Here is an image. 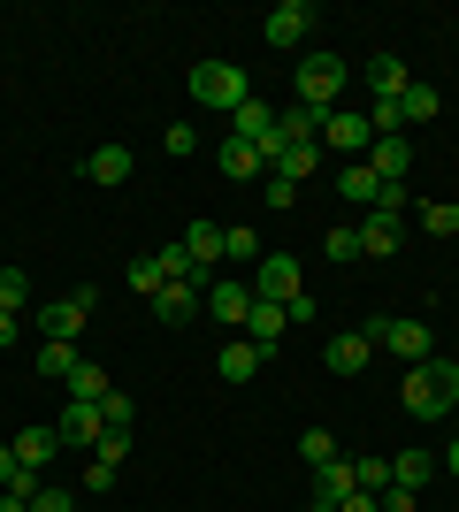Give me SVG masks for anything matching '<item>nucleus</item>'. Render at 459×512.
I'll return each mask as SVG.
<instances>
[{"mask_svg":"<svg viewBox=\"0 0 459 512\" xmlns=\"http://www.w3.org/2000/svg\"><path fill=\"white\" fill-rule=\"evenodd\" d=\"M176 245L192 253V268H199V276H215V268H222V222H192V230L176 237Z\"/></svg>","mask_w":459,"mask_h":512,"instance_id":"obj_18","label":"nucleus"},{"mask_svg":"<svg viewBox=\"0 0 459 512\" xmlns=\"http://www.w3.org/2000/svg\"><path fill=\"white\" fill-rule=\"evenodd\" d=\"M429 474H437V451H398V459H391V490H414L421 497Z\"/></svg>","mask_w":459,"mask_h":512,"instance_id":"obj_23","label":"nucleus"},{"mask_svg":"<svg viewBox=\"0 0 459 512\" xmlns=\"http://www.w3.org/2000/svg\"><path fill=\"white\" fill-rule=\"evenodd\" d=\"M131 169H138L131 146H92L85 153V176H92V184H131Z\"/></svg>","mask_w":459,"mask_h":512,"instance_id":"obj_20","label":"nucleus"},{"mask_svg":"<svg viewBox=\"0 0 459 512\" xmlns=\"http://www.w3.org/2000/svg\"><path fill=\"white\" fill-rule=\"evenodd\" d=\"M54 436H62V444H100V406H77V398H69L62 406V421H54Z\"/></svg>","mask_w":459,"mask_h":512,"instance_id":"obj_22","label":"nucleus"},{"mask_svg":"<svg viewBox=\"0 0 459 512\" xmlns=\"http://www.w3.org/2000/svg\"><path fill=\"white\" fill-rule=\"evenodd\" d=\"M153 314L169 321V329H184V321L207 314V291H192V283H161V291H153Z\"/></svg>","mask_w":459,"mask_h":512,"instance_id":"obj_13","label":"nucleus"},{"mask_svg":"<svg viewBox=\"0 0 459 512\" xmlns=\"http://www.w3.org/2000/svg\"><path fill=\"white\" fill-rule=\"evenodd\" d=\"M261 199H268V207H276V214H291V207H299V184L268 169V176H261Z\"/></svg>","mask_w":459,"mask_h":512,"instance_id":"obj_34","label":"nucleus"},{"mask_svg":"<svg viewBox=\"0 0 459 512\" xmlns=\"http://www.w3.org/2000/svg\"><path fill=\"white\" fill-rule=\"evenodd\" d=\"M131 421H138L131 390H108V398H100V428H115V436H131Z\"/></svg>","mask_w":459,"mask_h":512,"instance_id":"obj_31","label":"nucleus"},{"mask_svg":"<svg viewBox=\"0 0 459 512\" xmlns=\"http://www.w3.org/2000/svg\"><path fill=\"white\" fill-rule=\"evenodd\" d=\"M0 512H31V497H16V490H0Z\"/></svg>","mask_w":459,"mask_h":512,"instance_id":"obj_43","label":"nucleus"},{"mask_svg":"<svg viewBox=\"0 0 459 512\" xmlns=\"http://www.w3.org/2000/svg\"><path fill=\"white\" fill-rule=\"evenodd\" d=\"M368 360H375L368 329H345V337H329V344H322V367H329V375H360Z\"/></svg>","mask_w":459,"mask_h":512,"instance_id":"obj_14","label":"nucleus"},{"mask_svg":"<svg viewBox=\"0 0 459 512\" xmlns=\"http://www.w3.org/2000/svg\"><path fill=\"white\" fill-rule=\"evenodd\" d=\"M352 490H360V474H352V459H329V467L314 474V497H306V505H322V512H337V505H345Z\"/></svg>","mask_w":459,"mask_h":512,"instance_id":"obj_15","label":"nucleus"},{"mask_svg":"<svg viewBox=\"0 0 459 512\" xmlns=\"http://www.w3.org/2000/svg\"><path fill=\"white\" fill-rule=\"evenodd\" d=\"M398 115H406V130L437 123V115H444V92H437V85H406V100H398Z\"/></svg>","mask_w":459,"mask_h":512,"instance_id":"obj_26","label":"nucleus"},{"mask_svg":"<svg viewBox=\"0 0 459 512\" xmlns=\"http://www.w3.org/2000/svg\"><path fill=\"white\" fill-rule=\"evenodd\" d=\"M16 337H23V314H0V352H8Z\"/></svg>","mask_w":459,"mask_h":512,"instance_id":"obj_40","label":"nucleus"},{"mask_svg":"<svg viewBox=\"0 0 459 512\" xmlns=\"http://www.w3.org/2000/svg\"><path fill=\"white\" fill-rule=\"evenodd\" d=\"M54 451H62V436H54V428H23V436H16V467L46 474V459H54Z\"/></svg>","mask_w":459,"mask_h":512,"instance_id":"obj_24","label":"nucleus"},{"mask_svg":"<svg viewBox=\"0 0 459 512\" xmlns=\"http://www.w3.org/2000/svg\"><path fill=\"white\" fill-rule=\"evenodd\" d=\"M337 512H383V497H368V490H352V497H345V505H337Z\"/></svg>","mask_w":459,"mask_h":512,"instance_id":"obj_39","label":"nucleus"},{"mask_svg":"<svg viewBox=\"0 0 459 512\" xmlns=\"http://www.w3.org/2000/svg\"><path fill=\"white\" fill-rule=\"evenodd\" d=\"M360 77H368V100H406V85H414L398 54H368V69H360Z\"/></svg>","mask_w":459,"mask_h":512,"instance_id":"obj_16","label":"nucleus"},{"mask_svg":"<svg viewBox=\"0 0 459 512\" xmlns=\"http://www.w3.org/2000/svg\"><path fill=\"white\" fill-rule=\"evenodd\" d=\"M352 230H360V260H391V253H398V237H406V214L368 207V222H352Z\"/></svg>","mask_w":459,"mask_h":512,"instance_id":"obj_8","label":"nucleus"},{"mask_svg":"<svg viewBox=\"0 0 459 512\" xmlns=\"http://www.w3.org/2000/svg\"><path fill=\"white\" fill-rule=\"evenodd\" d=\"M31 306V276L23 268H0V314H23Z\"/></svg>","mask_w":459,"mask_h":512,"instance_id":"obj_32","label":"nucleus"},{"mask_svg":"<svg viewBox=\"0 0 459 512\" xmlns=\"http://www.w3.org/2000/svg\"><path fill=\"white\" fill-rule=\"evenodd\" d=\"M437 467H444V474H452V482H459V436H452V444H444V459H437Z\"/></svg>","mask_w":459,"mask_h":512,"instance_id":"obj_42","label":"nucleus"},{"mask_svg":"<svg viewBox=\"0 0 459 512\" xmlns=\"http://www.w3.org/2000/svg\"><path fill=\"white\" fill-rule=\"evenodd\" d=\"M245 283H253V299H268V306H291V299L306 291V283H299V260H291V253H261Z\"/></svg>","mask_w":459,"mask_h":512,"instance_id":"obj_5","label":"nucleus"},{"mask_svg":"<svg viewBox=\"0 0 459 512\" xmlns=\"http://www.w3.org/2000/svg\"><path fill=\"white\" fill-rule=\"evenodd\" d=\"M284 329H291V314H284V306H268V299H253V314H245V337H253V344H261V352H268V344L284 337Z\"/></svg>","mask_w":459,"mask_h":512,"instance_id":"obj_25","label":"nucleus"},{"mask_svg":"<svg viewBox=\"0 0 459 512\" xmlns=\"http://www.w3.org/2000/svg\"><path fill=\"white\" fill-rule=\"evenodd\" d=\"M253 260H261V237L245 230V222H230L222 230V268H253Z\"/></svg>","mask_w":459,"mask_h":512,"instance_id":"obj_28","label":"nucleus"},{"mask_svg":"<svg viewBox=\"0 0 459 512\" xmlns=\"http://www.w3.org/2000/svg\"><path fill=\"white\" fill-rule=\"evenodd\" d=\"M62 390H69V398H77V406H100V398H108L115 383H108V367H92V360H85V367H77V375H69Z\"/></svg>","mask_w":459,"mask_h":512,"instance_id":"obj_29","label":"nucleus"},{"mask_svg":"<svg viewBox=\"0 0 459 512\" xmlns=\"http://www.w3.org/2000/svg\"><path fill=\"white\" fill-rule=\"evenodd\" d=\"M85 314L92 306H77V299H46V314H39V329L54 344H77V329H85Z\"/></svg>","mask_w":459,"mask_h":512,"instance_id":"obj_21","label":"nucleus"},{"mask_svg":"<svg viewBox=\"0 0 459 512\" xmlns=\"http://www.w3.org/2000/svg\"><path fill=\"white\" fill-rule=\"evenodd\" d=\"M337 199H345V207H375V199H383V176H375L368 161H345V169H337Z\"/></svg>","mask_w":459,"mask_h":512,"instance_id":"obj_19","label":"nucleus"},{"mask_svg":"<svg viewBox=\"0 0 459 512\" xmlns=\"http://www.w3.org/2000/svg\"><path fill=\"white\" fill-rule=\"evenodd\" d=\"M345 77H352L345 54H306L299 77H291V100H306V107H322V115H329V107H337V92H345Z\"/></svg>","mask_w":459,"mask_h":512,"instance_id":"obj_3","label":"nucleus"},{"mask_svg":"<svg viewBox=\"0 0 459 512\" xmlns=\"http://www.w3.org/2000/svg\"><path fill=\"white\" fill-rule=\"evenodd\" d=\"M368 169L383 176V184H406V169H414V130H398V138H375V146H368Z\"/></svg>","mask_w":459,"mask_h":512,"instance_id":"obj_10","label":"nucleus"},{"mask_svg":"<svg viewBox=\"0 0 459 512\" xmlns=\"http://www.w3.org/2000/svg\"><path fill=\"white\" fill-rule=\"evenodd\" d=\"M452 360H459V344H452Z\"/></svg>","mask_w":459,"mask_h":512,"instance_id":"obj_44","label":"nucleus"},{"mask_svg":"<svg viewBox=\"0 0 459 512\" xmlns=\"http://www.w3.org/2000/svg\"><path fill=\"white\" fill-rule=\"evenodd\" d=\"M398 398H406V413H414V421H444V413L459 406V360H421V367H406Z\"/></svg>","mask_w":459,"mask_h":512,"instance_id":"obj_1","label":"nucleus"},{"mask_svg":"<svg viewBox=\"0 0 459 512\" xmlns=\"http://www.w3.org/2000/svg\"><path fill=\"white\" fill-rule=\"evenodd\" d=\"M207 314H215L222 329H245V314H253V283H245V276L207 283Z\"/></svg>","mask_w":459,"mask_h":512,"instance_id":"obj_9","label":"nucleus"},{"mask_svg":"<svg viewBox=\"0 0 459 512\" xmlns=\"http://www.w3.org/2000/svg\"><path fill=\"white\" fill-rule=\"evenodd\" d=\"M31 512H77V490H54V482H39V497H31Z\"/></svg>","mask_w":459,"mask_h":512,"instance_id":"obj_37","label":"nucleus"},{"mask_svg":"<svg viewBox=\"0 0 459 512\" xmlns=\"http://www.w3.org/2000/svg\"><path fill=\"white\" fill-rule=\"evenodd\" d=\"M322 146H337L345 161H368L375 123H368V115H352V107H329V115H322Z\"/></svg>","mask_w":459,"mask_h":512,"instance_id":"obj_6","label":"nucleus"},{"mask_svg":"<svg viewBox=\"0 0 459 512\" xmlns=\"http://www.w3.org/2000/svg\"><path fill=\"white\" fill-rule=\"evenodd\" d=\"M123 276H131V291H138V299H153V291L169 283V276H161V260H153V253H138L131 268H123Z\"/></svg>","mask_w":459,"mask_h":512,"instance_id":"obj_33","label":"nucleus"},{"mask_svg":"<svg viewBox=\"0 0 459 512\" xmlns=\"http://www.w3.org/2000/svg\"><path fill=\"white\" fill-rule=\"evenodd\" d=\"M184 92H192L199 107H222V115H238V107L253 100V77H245L238 62H199L192 77H184Z\"/></svg>","mask_w":459,"mask_h":512,"instance_id":"obj_2","label":"nucleus"},{"mask_svg":"<svg viewBox=\"0 0 459 512\" xmlns=\"http://www.w3.org/2000/svg\"><path fill=\"white\" fill-rule=\"evenodd\" d=\"M322 253H329V260H360V230H352V222H345V230H329Z\"/></svg>","mask_w":459,"mask_h":512,"instance_id":"obj_35","label":"nucleus"},{"mask_svg":"<svg viewBox=\"0 0 459 512\" xmlns=\"http://www.w3.org/2000/svg\"><path fill=\"white\" fill-rule=\"evenodd\" d=\"M421 230L429 237H459V207H421Z\"/></svg>","mask_w":459,"mask_h":512,"instance_id":"obj_36","label":"nucleus"},{"mask_svg":"<svg viewBox=\"0 0 459 512\" xmlns=\"http://www.w3.org/2000/svg\"><path fill=\"white\" fill-rule=\"evenodd\" d=\"M368 344H375V352H391V360H406V367L437 360V352H429V329H421V321H406V314H375V321H368Z\"/></svg>","mask_w":459,"mask_h":512,"instance_id":"obj_4","label":"nucleus"},{"mask_svg":"<svg viewBox=\"0 0 459 512\" xmlns=\"http://www.w3.org/2000/svg\"><path fill=\"white\" fill-rule=\"evenodd\" d=\"M16 482V444H0V490Z\"/></svg>","mask_w":459,"mask_h":512,"instance_id":"obj_41","label":"nucleus"},{"mask_svg":"<svg viewBox=\"0 0 459 512\" xmlns=\"http://www.w3.org/2000/svg\"><path fill=\"white\" fill-rule=\"evenodd\" d=\"M306 31H314V8H306V0H276V8H268V23H261V39L276 46V54H291Z\"/></svg>","mask_w":459,"mask_h":512,"instance_id":"obj_7","label":"nucleus"},{"mask_svg":"<svg viewBox=\"0 0 459 512\" xmlns=\"http://www.w3.org/2000/svg\"><path fill=\"white\" fill-rule=\"evenodd\" d=\"M230 138H238V146H268V138H276V100H261V92H253V100L230 115Z\"/></svg>","mask_w":459,"mask_h":512,"instance_id":"obj_12","label":"nucleus"},{"mask_svg":"<svg viewBox=\"0 0 459 512\" xmlns=\"http://www.w3.org/2000/svg\"><path fill=\"white\" fill-rule=\"evenodd\" d=\"M77 367H85V360H77V344H54V337L39 344V383H69Z\"/></svg>","mask_w":459,"mask_h":512,"instance_id":"obj_27","label":"nucleus"},{"mask_svg":"<svg viewBox=\"0 0 459 512\" xmlns=\"http://www.w3.org/2000/svg\"><path fill=\"white\" fill-rule=\"evenodd\" d=\"M299 459H306L314 474H322L329 459H345V451H337V436H329V428H306V436H299Z\"/></svg>","mask_w":459,"mask_h":512,"instance_id":"obj_30","label":"nucleus"},{"mask_svg":"<svg viewBox=\"0 0 459 512\" xmlns=\"http://www.w3.org/2000/svg\"><path fill=\"white\" fill-rule=\"evenodd\" d=\"M261 367H268V352H261L253 337H230V344L215 352V375H222V383H253Z\"/></svg>","mask_w":459,"mask_h":512,"instance_id":"obj_11","label":"nucleus"},{"mask_svg":"<svg viewBox=\"0 0 459 512\" xmlns=\"http://www.w3.org/2000/svg\"><path fill=\"white\" fill-rule=\"evenodd\" d=\"M184 153H199V130L192 123H169V161H184Z\"/></svg>","mask_w":459,"mask_h":512,"instance_id":"obj_38","label":"nucleus"},{"mask_svg":"<svg viewBox=\"0 0 459 512\" xmlns=\"http://www.w3.org/2000/svg\"><path fill=\"white\" fill-rule=\"evenodd\" d=\"M215 161H222V176H230V184H261V176H268V153H261V146H238V138H222Z\"/></svg>","mask_w":459,"mask_h":512,"instance_id":"obj_17","label":"nucleus"}]
</instances>
